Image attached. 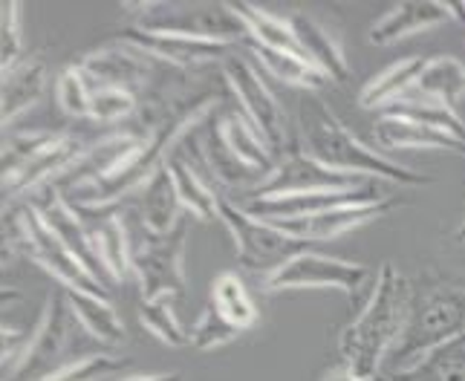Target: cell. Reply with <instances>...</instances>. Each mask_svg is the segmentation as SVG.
<instances>
[{
    "mask_svg": "<svg viewBox=\"0 0 465 381\" xmlns=\"http://www.w3.org/2000/svg\"><path fill=\"white\" fill-rule=\"evenodd\" d=\"M64 295L70 300L75 321L82 324L93 338H99L102 344H110V347H119L127 338L119 315L114 307H110L107 298L90 295V292H75V289H64Z\"/></svg>",
    "mask_w": 465,
    "mask_h": 381,
    "instance_id": "26",
    "label": "cell"
},
{
    "mask_svg": "<svg viewBox=\"0 0 465 381\" xmlns=\"http://www.w3.org/2000/svg\"><path fill=\"white\" fill-rule=\"evenodd\" d=\"M457 240H460V243H465V217H462L460 229H457Z\"/></svg>",
    "mask_w": 465,
    "mask_h": 381,
    "instance_id": "43",
    "label": "cell"
},
{
    "mask_svg": "<svg viewBox=\"0 0 465 381\" xmlns=\"http://www.w3.org/2000/svg\"><path fill=\"white\" fill-rule=\"evenodd\" d=\"M180 209H183V202H180V194H176L173 180H171V171H168V165H163L145 182V188H142L139 226L148 229L151 234H168L185 214Z\"/></svg>",
    "mask_w": 465,
    "mask_h": 381,
    "instance_id": "22",
    "label": "cell"
},
{
    "mask_svg": "<svg viewBox=\"0 0 465 381\" xmlns=\"http://www.w3.org/2000/svg\"><path fill=\"white\" fill-rule=\"evenodd\" d=\"M93 84L87 73L82 70V64H70L67 70L58 75L55 82V95L58 104L67 116H90V99H93Z\"/></svg>",
    "mask_w": 465,
    "mask_h": 381,
    "instance_id": "35",
    "label": "cell"
},
{
    "mask_svg": "<svg viewBox=\"0 0 465 381\" xmlns=\"http://www.w3.org/2000/svg\"><path fill=\"white\" fill-rule=\"evenodd\" d=\"M131 15H136L139 29L171 32V35H188L200 41L217 44H243L252 41L246 24L232 9V4H127Z\"/></svg>",
    "mask_w": 465,
    "mask_h": 381,
    "instance_id": "4",
    "label": "cell"
},
{
    "mask_svg": "<svg viewBox=\"0 0 465 381\" xmlns=\"http://www.w3.org/2000/svg\"><path fill=\"white\" fill-rule=\"evenodd\" d=\"M139 95L136 93H127V90H116V87H107V90H95L93 99H90V116L95 122H119V119H131L136 110H139Z\"/></svg>",
    "mask_w": 465,
    "mask_h": 381,
    "instance_id": "37",
    "label": "cell"
},
{
    "mask_svg": "<svg viewBox=\"0 0 465 381\" xmlns=\"http://www.w3.org/2000/svg\"><path fill=\"white\" fill-rule=\"evenodd\" d=\"M422 67H425V58H416V55L396 61V64H391V67H384L381 73H376L371 82L361 87L359 104L371 107V110H376V107L384 110L396 99H402V95L416 84V78H420Z\"/></svg>",
    "mask_w": 465,
    "mask_h": 381,
    "instance_id": "25",
    "label": "cell"
},
{
    "mask_svg": "<svg viewBox=\"0 0 465 381\" xmlns=\"http://www.w3.org/2000/svg\"><path fill=\"white\" fill-rule=\"evenodd\" d=\"M220 220L226 222V229L234 237L237 263L246 272L261 275L263 280L275 275L290 260H295L298 254L310 251L307 240H298V237L281 231L269 220L249 214L243 205H234L226 197H220Z\"/></svg>",
    "mask_w": 465,
    "mask_h": 381,
    "instance_id": "5",
    "label": "cell"
},
{
    "mask_svg": "<svg viewBox=\"0 0 465 381\" xmlns=\"http://www.w3.org/2000/svg\"><path fill=\"white\" fill-rule=\"evenodd\" d=\"M223 75H226L234 99L243 104V113H246L249 124L258 131V136L272 151V156L281 159L286 151H290V145H286V116H283L278 99L266 87V82L258 75V70H254L249 61L229 55L223 61Z\"/></svg>",
    "mask_w": 465,
    "mask_h": 381,
    "instance_id": "10",
    "label": "cell"
},
{
    "mask_svg": "<svg viewBox=\"0 0 465 381\" xmlns=\"http://www.w3.org/2000/svg\"><path fill=\"white\" fill-rule=\"evenodd\" d=\"M220 131L223 139L229 142V148L243 159V162L254 171H261L263 177L269 180V173L275 171L278 159L272 156V151L263 145V139L258 136V131L246 122V116H237V113H223L220 119ZM263 180V182H266Z\"/></svg>",
    "mask_w": 465,
    "mask_h": 381,
    "instance_id": "30",
    "label": "cell"
},
{
    "mask_svg": "<svg viewBox=\"0 0 465 381\" xmlns=\"http://www.w3.org/2000/svg\"><path fill=\"white\" fill-rule=\"evenodd\" d=\"M12 237H18L24 251L44 269V272H50L61 283V289H75V292L107 298V286L102 280H95L87 269L73 258L67 246L50 231V226L44 222L35 205L18 214V229H15Z\"/></svg>",
    "mask_w": 465,
    "mask_h": 381,
    "instance_id": "7",
    "label": "cell"
},
{
    "mask_svg": "<svg viewBox=\"0 0 465 381\" xmlns=\"http://www.w3.org/2000/svg\"><path fill=\"white\" fill-rule=\"evenodd\" d=\"M0 50H4V58H0V67L12 70L15 64H21L24 55V29H21V6L18 4H4L0 9Z\"/></svg>",
    "mask_w": 465,
    "mask_h": 381,
    "instance_id": "39",
    "label": "cell"
},
{
    "mask_svg": "<svg viewBox=\"0 0 465 381\" xmlns=\"http://www.w3.org/2000/svg\"><path fill=\"white\" fill-rule=\"evenodd\" d=\"M84 151L82 136L73 133H55V139L46 145L44 151H38L35 156L24 162L21 168H15L9 173H4V190L6 200L24 197L29 190H41L50 180H55L58 173L67 168L73 159Z\"/></svg>",
    "mask_w": 465,
    "mask_h": 381,
    "instance_id": "16",
    "label": "cell"
},
{
    "mask_svg": "<svg viewBox=\"0 0 465 381\" xmlns=\"http://www.w3.org/2000/svg\"><path fill=\"white\" fill-rule=\"evenodd\" d=\"M73 327H75V315L70 309L67 295L61 289L58 295H50V300H46V309L38 321V329L32 332V341L24 358L12 373H6L4 381H44L67 367V364H61V358L70 347Z\"/></svg>",
    "mask_w": 465,
    "mask_h": 381,
    "instance_id": "8",
    "label": "cell"
},
{
    "mask_svg": "<svg viewBox=\"0 0 465 381\" xmlns=\"http://www.w3.org/2000/svg\"><path fill=\"white\" fill-rule=\"evenodd\" d=\"M122 381H183L180 373H148V376H131Z\"/></svg>",
    "mask_w": 465,
    "mask_h": 381,
    "instance_id": "42",
    "label": "cell"
},
{
    "mask_svg": "<svg viewBox=\"0 0 465 381\" xmlns=\"http://www.w3.org/2000/svg\"><path fill=\"white\" fill-rule=\"evenodd\" d=\"M142 139H145V133H122V136H110V139L95 142V145L78 153L55 180L46 182L35 197H61V200L73 202L93 185L107 180L110 173H116L127 159L134 156V151L142 145Z\"/></svg>",
    "mask_w": 465,
    "mask_h": 381,
    "instance_id": "9",
    "label": "cell"
},
{
    "mask_svg": "<svg viewBox=\"0 0 465 381\" xmlns=\"http://www.w3.org/2000/svg\"><path fill=\"white\" fill-rule=\"evenodd\" d=\"M286 18H290V26L295 32V41L301 46L303 58H307L327 82L347 84L350 64H347V55L341 50V44L335 41L332 32L321 21H315L310 12H290Z\"/></svg>",
    "mask_w": 465,
    "mask_h": 381,
    "instance_id": "18",
    "label": "cell"
},
{
    "mask_svg": "<svg viewBox=\"0 0 465 381\" xmlns=\"http://www.w3.org/2000/svg\"><path fill=\"white\" fill-rule=\"evenodd\" d=\"M232 9L240 15V21L246 24L252 44L269 46V50L303 55L298 41H295V32L290 26V18H281V15H272L261 6H249V4H232Z\"/></svg>",
    "mask_w": 465,
    "mask_h": 381,
    "instance_id": "29",
    "label": "cell"
},
{
    "mask_svg": "<svg viewBox=\"0 0 465 381\" xmlns=\"http://www.w3.org/2000/svg\"><path fill=\"white\" fill-rule=\"evenodd\" d=\"M173 298H153V300H142L139 304V321L142 327H145L148 332H153V336L168 344V347H191V338H188V329L176 321L173 315Z\"/></svg>",
    "mask_w": 465,
    "mask_h": 381,
    "instance_id": "34",
    "label": "cell"
},
{
    "mask_svg": "<svg viewBox=\"0 0 465 381\" xmlns=\"http://www.w3.org/2000/svg\"><path fill=\"white\" fill-rule=\"evenodd\" d=\"M35 209L44 217L46 226H50V231L64 246H67V251L73 254V258L82 263L95 280H102L104 266L99 260V254H95V246H93V237H90L87 226L82 222V217L73 211V205L61 197H35Z\"/></svg>",
    "mask_w": 465,
    "mask_h": 381,
    "instance_id": "19",
    "label": "cell"
},
{
    "mask_svg": "<svg viewBox=\"0 0 465 381\" xmlns=\"http://www.w3.org/2000/svg\"><path fill=\"white\" fill-rule=\"evenodd\" d=\"M252 50H254V55L261 58L263 67L272 75H278L281 82H286V84L303 87L307 93H315V90H321L327 84V78L321 75L303 55L283 53V50H269V46H261V44H252Z\"/></svg>",
    "mask_w": 465,
    "mask_h": 381,
    "instance_id": "33",
    "label": "cell"
},
{
    "mask_svg": "<svg viewBox=\"0 0 465 381\" xmlns=\"http://www.w3.org/2000/svg\"><path fill=\"white\" fill-rule=\"evenodd\" d=\"M188 226H191L188 211L168 234H151L148 229L139 226V240L131 243V266H134V275L139 278L142 300L185 295L188 289V280H185Z\"/></svg>",
    "mask_w": 465,
    "mask_h": 381,
    "instance_id": "6",
    "label": "cell"
},
{
    "mask_svg": "<svg viewBox=\"0 0 465 381\" xmlns=\"http://www.w3.org/2000/svg\"><path fill=\"white\" fill-rule=\"evenodd\" d=\"M393 209V200L373 202V205H347V209H332L324 214H312V217H295V220H269L272 226H278L281 231L298 237V240H335L352 229L364 226L376 217H384Z\"/></svg>",
    "mask_w": 465,
    "mask_h": 381,
    "instance_id": "17",
    "label": "cell"
},
{
    "mask_svg": "<svg viewBox=\"0 0 465 381\" xmlns=\"http://www.w3.org/2000/svg\"><path fill=\"white\" fill-rule=\"evenodd\" d=\"M411 286L396 272L393 263H384L376 275V286L361 315L339 338L341 364L356 370L367 381H376L384 356L396 347L411 315Z\"/></svg>",
    "mask_w": 465,
    "mask_h": 381,
    "instance_id": "2",
    "label": "cell"
},
{
    "mask_svg": "<svg viewBox=\"0 0 465 381\" xmlns=\"http://www.w3.org/2000/svg\"><path fill=\"white\" fill-rule=\"evenodd\" d=\"M237 327H232L214 307H208L188 329V338L194 349H217L223 344H232L237 338Z\"/></svg>",
    "mask_w": 465,
    "mask_h": 381,
    "instance_id": "36",
    "label": "cell"
},
{
    "mask_svg": "<svg viewBox=\"0 0 465 381\" xmlns=\"http://www.w3.org/2000/svg\"><path fill=\"white\" fill-rule=\"evenodd\" d=\"M55 139V133L50 131H24V133H9L4 139V173L21 168L24 162H29L38 151H44L50 142Z\"/></svg>",
    "mask_w": 465,
    "mask_h": 381,
    "instance_id": "40",
    "label": "cell"
},
{
    "mask_svg": "<svg viewBox=\"0 0 465 381\" xmlns=\"http://www.w3.org/2000/svg\"><path fill=\"white\" fill-rule=\"evenodd\" d=\"M396 381H465V332L454 341L442 344L430 356H425L416 367L402 376H393Z\"/></svg>",
    "mask_w": 465,
    "mask_h": 381,
    "instance_id": "31",
    "label": "cell"
},
{
    "mask_svg": "<svg viewBox=\"0 0 465 381\" xmlns=\"http://www.w3.org/2000/svg\"><path fill=\"white\" fill-rule=\"evenodd\" d=\"M212 307L237 329H249V327L258 324V309H254L246 286H243V280H240L237 272H223L214 280Z\"/></svg>",
    "mask_w": 465,
    "mask_h": 381,
    "instance_id": "32",
    "label": "cell"
},
{
    "mask_svg": "<svg viewBox=\"0 0 465 381\" xmlns=\"http://www.w3.org/2000/svg\"><path fill=\"white\" fill-rule=\"evenodd\" d=\"M46 87V64L41 58H24L4 73V127L15 122L26 107L38 104Z\"/></svg>",
    "mask_w": 465,
    "mask_h": 381,
    "instance_id": "23",
    "label": "cell"
},
{
    "mask_svg": "<svg viewBox=\"0 0 465 381\" xmlns=\"http://www.w3.org/2000/svg\"><path fill=\"white\" fill-rule=\"evenodd\" d=\"M465 332V292L454 286L430 289L422 300L411 304L408 324L393 347L391 373L402 376L416 367L442 344L454 341Z\"/></svg>",
    "mask_w": 465,
    "mask_h": 381,
    "instance_id": "3",
    "label": "cell"
},
{
    "mask_svg": "<svg viewBox=\"0 0 465 381\" xmlns=\"http://www.w3.org/2000/svg\"><path fill=\"white\" fill-rule=\"evenodd\" d=\"M124 358L119 356H110V353H95V356H84V358H78V361H70L67 367L53 373L50 378H44V381H99L104 378L107 373H116L124 367Z\"/></svg>",
    "mask_w": 465,
    "mask_h": 381,
    "instance_id": "38",
    "label": "cell"
},
{
    "mask_svg": "<svg viewBox=\"0 0 465 381\" xmlns=\"http://www.w3.org/2000/svg\"><path fill=\"white\" fill-rule=\"evenodd\" d=\"M119 41L171 64V67H176V70H194L208 61H226L234 50L232 44L200 41V38H188V35H171V32H151V29H139V26L122 29Z\"/></svg>",
    "mask_w": 465,
    "mask_h": 381,
    "instance_id": "14",
    "label": "cell"
},
{
    "mask_svg": "<svg viewBox=\"0 0 465 381\" xmlns=\"http://www.w3.org/2000/svg\"><path fill=\"white\" fill-rule=\"evenodd\" d=\"M367 177H356V173L332 171L327 165H321L318 159H312L303 148H290L281 159L275 171L269 173V180L263 185L254 188L252 197H281V194H303V190H341V188H361Z\"/></svg>",
    "mask_w": 465,
    "mask_h": 381,
    "instance_id": "13",
    "label": "cell"
},
{
    "mask_svg": "<svg viewBox=\"0 0 465 381\" xmlns=\"http://www.w3.org/2000/svg\"><path fill=\"white\" fill-rule=\"evenodd\" d=\"M411 93H420L425 99L442 102L454 107L465 95V64L454 55H434L425 58V67L416 78Z\"/></svg>",
    "mask_w": 465,
    "mask_h": 381,
    "instance_id": "24",
    "label": "cell"
},
{
    "mask_svg": "<svg viewBox=\"0 0 465 381\" xmlns=\"http://www.w3.org/2000/svg\"><path fill=\"white\" fill-rule=\"evenodd\" d=\"M384 202L379 180L361 188H341V190H303V194H281V197H249L243 209L261 220H295L312 217L332 209H347V205H373Z\"/></svg>",
    "mask_w": 465,
    "mask_h": 381,
    "instance_id": "12",
    "label": "cell"
},
{
    "mask_svg": "<svg viewBox=\"0 0 465 381\" xmlns=\"http://www.w3.org/2000/svg\"><path fill=\"white\" fill-rule=\"evenodd\" d=\"M451 21V9L448 4L437 0H425V4H399L391 12H384L381 18L371 26L367 38L376 46H388L393 41H402L413 32H425Z\"/></svg>",
    "mask_w": 465,
    "mask_h": 381,
    "instance_id": "21",
    "label": "cell"
},
{
    "mask_svg": "<svg viewBox=\"0 0 465 381\" xmlns=\"http://www.w3.org/2000/svg\"><path fill=\"white\" fill-rule=\"evenodd\" d=\"M321 381H367V378H364V376H359L356 370H350L347 364H339V367L327 370V376L321 378Z\"/></svg>",
    "mask_w": 465,
    "mask_h": 381,
    "instance_id": "41",
    "label": "cell"
},
{
    "mask_svg": "<svg viewBox=\"0 0 465 381\" xmlns=\"http://www.w3.org/2000/svg\"><path fill=\"white\" fill-rule=\"evenodd\" d=\"M373 272L364 263H350L339 258H327L321 251H303L290 260L275 275L261 283L263 292H286V289H339L350 298H359Z\"/></svg>",
    "mask_w": 465,
    "mask_h": 381,
    "instance_id": "11",
    "label": "cell"
},
{
    "mask_svg": "<svg viewBox=\"0 0 465 381\" xmlns=\"http://www.w3.org/2000/svg\"><path fill=\"white\" fill-rule=\"evenodd\" d=\"M298 127H301V148L307 151L321 165L332 171L356 173V177L399 182V185H428L430 177L416 173L393 159L381 156L379 151L367 148L359 136L341 124L335 110L321 99L318 93H303L298 104Z\"/></svg>",
    "mask_w": 465,
    "mask_h": 381,
    "instance_id": "1",
    "label": "cell"
},
{
    "mask_svg": "<svg viewBox=\"0 0 465 381\" xmlns=\"http://www.w3.org/2000/svg\"><path fill=\"white\" fill-rule=\"evenodd\" d=\"M373 139L381 151H448V153L465 156L462 139L445 131H437V127L396 119V116H381L373 124Z\"/></svg>",
    "mask_w": 465,
    "mask_h": 381,
    "instance_id": "20",
    "label": "cell"
},
{
    "mask_svg": "<svg viewBox=\"0 0 465 381\" xmlns=\"http://www.w3.org/2000/svg\"><path fill=\"white\" fill-rule=\"evenodd\" d=\"M168 171H171V180L176 185V194H180L183 209L197 217V220H220V197L214 194L208 182L197 173V168L188 162L185 156H171L168 159Z\"/></svg>",
    "mask_w": 465,
    "mask_h": 381,
    "instance_id": "27",
    "label": "cell"
},
{
    "mask_svg": "<svg viewBox=\"0 0 465 381\" xmlns=\"http://www.w3.org/2000/svg\"><path fill=\"white\" fill-rule=\"evenodd\" d=\"M70 205L82 217L93 237V246L104 266V275L122 283L127 272H134V266H131V240H127L124 220L119 217V211H114L116 205H84V202H70Z\"/></svg>",
    "mask_w": 465,
    "mask_h": 381,
    "instance_id": "15",
    "label": "cell"
},
{
    "mask_svg": "<svg viewBox=\"0 0 465 381\" xmlns=\"http://www.w3.org/2000/svg\"><path fill=\"white\" fill-rule=\"evenodd\" d=\"M381 116H396V119L420 122V124L437 127V131H445V133H451V136L465 142V122L457 116V110L442 104V102L425 99V95H420V93L408 90L402 99H396L393 104L384 107Z\"/></svg>",
    "mask_w": 465,
    "mask_h": 381,
    "instance_id": "28",
    "label": "cell"
}]
</instances>
